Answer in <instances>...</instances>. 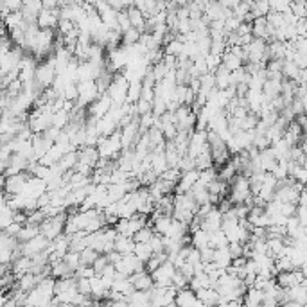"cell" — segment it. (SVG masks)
I'll list each match as a JSON object with an SVG mask.
<instances>
[{
  "label": "cell",
  "mask_w": 307,
  "mask_h": 307,
  "mask_svg": "<svg viewBox=\"0 0 307 307\" xmlns=\"http://www.w3.org/2000/svg\"><path fill=\"white\" fill-rule=\"evenodd\" d=\"M97 153H99L101 158H108L113 160L120 155L122 151V144H120V131L115 130L113 133H110L108 137H99L97 140Z\"/></svg>",
  "instance_id": "cell-1"
},
{
  "label": "cell",
  "mask_w": 307,
  "mask_h": 307,
  "mask_svg": "<svg viewBox=\"0 0 307 307\" xmlns=\"http://www.w3.org/2000/svg\"><path fill=\"white\" fill-rule=\"evenodd\" d=\"M56 65H54V58L52 54L47 56L45 60L42 61L40 65H36V70H34V81L40 88H49L52 85L54 78H56Z\"/></svg>",
  "instance_id": "cell-2"
},
{
  "label": "cell",
  "mask_w": 307,
  "mask_h": 307,
  "mask_svg": "<svg viewBox=\"0 0 307 307\" xmlns=\"http://www.w3.org/2000/svg\"><path fill=\"white\" fill-rule=\"evenodd\" d=\"M65 221H67V212H60V214L50 215V218L43 219V221L38 225V230H40L42 236H45L49 241H52L54 237H58L60 233H63Z\"/></svg>",
  "instance_id": "cell-3"
},
{
  "label": "cell",
  "mask_w": 307,
  "mask_h": 307,
  "mask_svg": "<svg viewBox=\"0 0 307 307\" xmlns=\"http://www.w3.org/2000/svg\"><path fill=\"white\" fill-rule=\"evenodd\" d=\"M250 194H251V191H250V182H248V176L237 173L236 176L230 180L228 200L233 205H237V203H243Z\"/></svg>",
  "instance_id": "cell-4"
},
{
  "label": "cell",
  "mask_w": 307,
  "mask_h": 307,
  "mask_svg": "<svg viewBox=\"0 0 307 307\" xmlns=\"http://www.w3.org/2000/svg\"><path fill=\"white\" fill-rule=\"evenodd\" d=\"M128 85H130V81H128L122 74L113 76L112 83H110L108 90H106V94L110 96V99H112L113 104H124V102H126Z\"/></svg>",
  "instance_id": "cell-5"
},
{
  "label": "cell",
  "mask_w": 307,
  "mask_h": 307,
  "mask_svg": "<svg viewBox=\"0 0 307 307\" xmlns=\"http://www.w3.org/2000/svg\"><path fill=\"white\" fill-rule=\"evenodd\" d=\"M78 99L74 102L79 108H86L90 102H94L99 97V90H97L96 81H78Z\"/></svg>",
  "instance_id": "cell-6"
},
{
  "label": "cell",
  "mask_w": 307,
  "mask_h": 307,
  "mask_svg": "<svg viewBox=\"0 0 307 307\" xmlns=\"http://www.w3.org/2000/svg\"><path fill=\"white\" fill-rule=\"evenodd\" d=\"M113 268L117 269V273H122V275L130 277L133 272H138V269L144 268V262L135 254H122L119 261L113 264Z\"/></svg>",
  "instance_id": "cell-7"
},
{
  "label": "cell",
  "mask_w": 307,
  "mask_h": 307,
  "mask_svg": "<svg viewBox=\"0 0 307 307\" xmlns=\"http://www.w3.org/2000/svg\"><path fill=\"white\" fill-rule=\"evenodd\" d=\"M275 280L280 287H291L305 280V268H293L287 272H279L275 275Z\"/></svg>",
  "instance_id": "cell-8"
},
{
  "label": "cell",
  "mask_w": 307,
  "mask_h": 307,
  "mask_svg": "<svg viewBox=\"0 0 307 307\" xmlns=\"http://www.w3.org/2000/svg\"><path fill=\"white\" fill-rule=\"evenodd\" d=\"M176 272V266L173 262L166 261L158 266L156 269L151 272V279L155 286H171V279H173V273Z\"/></svg>",
  "instance_id": "cell-9"
},
{
  "label": "cell",
  "mask_w": 307,
  "mask_h": 307,
  "mask_svg": "<svg viewBox=\"0 0 307 307\" xmlns=\"http://www.w3.org/2000/svg\"><path fill=\"white\" fill-rule=\"evenodd\" d=\"M58 20H60V7H54V9L42 7V11L36 16V25L40 29H56Z\"/></svg>",
  "instance_id": "cell-10"
},
{
  "label": "cell",
  "mask_w": 307,
  "mask_h": 307,
  "mask_svg": "<svg viewBox=\"0 0 307 307\" xmlns=\"http://www.w3.org/2000/svg\"><path fill=\"white\" fill-rule=\"evenodd\" d=\"M112 104L113 102L110 99L108 94H101L96 101L88 104V115L94 117V119H99V117H102L110 108H112Z\"/></svg>",
  "instance_id": "cell-11"
},
{
  "label": "cell",
  "mask_w": 307,
  "mask_h": 307,
  "mask_svg": "<svg viewBox=\"0 0 307 307\" xmlns=\"http://www.w3.org/2000/svg\"><path fill=\"white\" fill-rule=\"evenodd\" d=\"M198 169H191V171H184L180 173V178H178L176 185H174V192H187L191 191L192 185L198 182Z\"/></svg>",
  "instance_id": "cell-12"
},
{
  "label": "cell",
  "mask_w": 307,
  "mask_h": 307,
  "mask_svg": "<svg viewBox=\"0 0 307 307\" xmlns=\"http://www.w3.org/2000/svg\"><path fill=\"white\" fill-rule=\"evenodd\" d=\"M130 282L133 284L135 290H140V291H146L149 290V287L153 286V279H151V273L148 272V269H138V272H133L130 277Z\"/></svg>",
  "instance_id": "cell-13"
},
{
  "label": "cell",
  "mask_w": 307,
  "mask_h": 307,
  "mask_svg": "<svg viewBox=\"0 0 307 307\" xmlns=\"http://www.w3.org/2000/svg\"><path fill=\"white\" fill-rule=\"evenodd\" d=\"M174 305H184V307H192V305H202V302L198 300L196 293L191 287H184L178 290L174 295Z\"/></svg>",
  "instance_id": "cell-14"
},
{
  "label": "cell",
  "mask_w": 307,
  "mask_h": 307,
  "mask_svg": "<svg viewBox=\"0 0 307 307\" xmlns=\"http://www.w3.org/2000/svg\"><path fill=\"white\" fill-rule=\"evenodd\" d=\"M133 248H135L133 237L117 233L115 241H113V250L119 251V254H133Z\"/></svg>",
  "instance_id": "cell-15"
},
{
  "label": "cell",
  "mask_w": 307,
  "mask_h": 307,
  "mask_svg": "<svg viewBox=\"0 0 307 307\" xmlns=\"http://www.w3.org/2000/svg\"><path fill=\"white\" fill-rule=\"evenodd\" d=\"M126 13H128V18H130L131 27H135V29H138L140 32H144L146 16L142 14V11L135 6H130V7H126Z\"/></svg>",
  "instance_id": "cell-16"
},
{
  "label": "cell",
  "mask_w": 307,
  "mask_h": 307,
  "mask_svg": "<svg viewBox=\"0 0 307 307\" xmlns=\"http://www.w3.org/2000/svg\"><path fill=\"white\" fill-rule=\"evenodd\" d=\"M214 74V81H215V88L218 90H225L228 86V78H230V70L225 67L223 63H219L218 67L212 70Z\"/></svg>",
  "instance_id": "cell-17"
},
{
  "label": "cell",
  "mask_w": 307,
  "mask_h": 307,
  "mask_svg": "<svg viewBox=\"0 0 307 307\" xmlns=\"http://www.w3.org/2000/svg\"><path fill=\"white\" fill-rule=\"evenodd\" d=\"M196 297L202 302V305H214L219 300V293L214 287H202V290L196 291Z\"/></svg>",
  "instance_id": "cell-18"
},
{
  "label": "cell",
  "mask_w": 307,
  "mask_h": 307,
  "mask_svg": "<svg viewBox=\"0 0 307 307\" xmlns=\"http://www.w3.org/2000/svg\"><path fill=\"white\" fill-rule=\"evenodd\" d=\"M167 167H169V166H167V160H166L164 151H151V167H149V169L160 176V174H162Z\"/></svg>",
  "instance_id": "cell-19"
},
{
  "label": "cell",
  "mask_w": 307,
  "mask_h": 307,
  "mask_svg": "<svg viewBox=\"0 0 307 307\" xmlns=\"http://www.w3.org/2000/svg\"><path fill=\"white\" fill-rule=\"evenodd\" d=\"M49 266H50V275H52L54 279H63V277L74 275V272L70 269V266H68L63 259H60V261L52 262V264H49Z\"/></svg>",
  "instance_id": "cell-20"
},
{
  "label": "cell",
  "mask_w": 307,
  "mask_h": 307,
  "mask_svg": "<svg viewBox=\"0 0 307 307\" xmlns=\"http://www.w3.org/2000/svg\"><path fill=\"white\" fill-rule=\"evenodd\" d=\"M243 304H246L250 307L262 305V291L254 286L246 287V291H244V295H243Z\"/></svg>",
  "instance_id": "cell-21"
},
{
  "label": "cell",
  "mask_w": 307,
  "mask_h": 307,
  "mask_svg": "<svg viewBox=\"0 0 307 307\" xmlns=\"http://www.w3.org/2000/svg\"><path fill=\"white\" fill-rule=\"evenodd\" d=\"M189 237H191V246L198 248V250L208 246V232L205 228H202V226L196 228V230H192Z\"/></svg>",
  "instance_id": "cell-22"
},
{
  "label": "cell",
  "mask_w": 307,
  "mask_h": 307,
  "mask_svg": "<svg viewBox=\"0 0 307 307\" xmlns=\"http://www.w3.org/2000/svg\"><path fill=\"white\" fill-rule=\"evenodd\" d=\"M212 261L218 266H221V268H228V266L232 264V255H230L228 251V246L214 248V257H212Z\"/></svg>",
  "instance_id": "cell-23"
},
{
  "label": "cell",
  "mask_w": 307,
  "mask_h": 307,
  "mask_svg": "<svg viewBox=\"0 0 307 307\" xmlns=\"http://www.w3.org/2000/svg\"><path fill=\"white\" fill-rule=\"evenodd\" d=\"M221 63L225 65L228 70H236V68H239V67H243V63L244 61L241 60L237 54H233L230 49H226L225 52L221 54Z\"/></svg>",
  "instance_id": "cell-24"
},
{
  "label": "cell",
  "mask_w": 307,
  "mask_h": 307,
  "mask_svg": "<svg viewBox=\"0 0 307 307\" xmlns=\"http://www.w3.org/2000/svg\"><path fill=\"white\" fill-rule=\"evenodd\" d=\"M126 298H128V305H151L148 291L133 290L130 295H126Z\"/></svg>",
  "instance_id": "cell-25"
},
{
  "label": "cell",
  "mask_w": 307,
  "mask_h": 307,
  "mask_svg": "<svg viewBox=\"0 0 307 307\" xmlns=\"http://www.w3.org/2000/svg\"><path fill=\"white\" fill-rule=\"evenodd\" d=\"M259 162H261V169L266 171V173H269V171L273 169V166L277 164V158L273 156L272 149L266 148V149H261V151H259Z\"/></svg>",
  "instance_id": "cell-26"
},
{
  "label": "cell",
  "mask_w": 307,
  "mask_h": 307,
  "mask_svg": "<svg viewBox=\"0 0 307 307\" xmlns=\"http://www.w3.org/2000/svg\"><path fill=\"white\" fill-rule=\"evenodd\" d=\"M187 192L196 200V203H198V205L208 203V189H207V185H202V184H198V182H196V184L191 187V191H187Z\"/></svg>",
  "instance_id": "cell-27"
},
{
  "label": "cell",
  "mask_w": 307,
  "mask_h": 307,
  "mask_svg": "<svg viewBox=\"0 0 307 307\" xmlns=\"http://www.w3.org/2000/svg\"><path fill=\"white\" fill-rule=\"evenodd\" d=\"M208 246H210V248L228 246V239H226L225 232H223L221 228L214 230V232H208Z\"/></svg>",
  "instance_id": "cell-28"
},
{
  "label": "cell",
  "mask_w": 307,
  "mask_h": 307,
  "mask_svg": "<svg viewBox=\"0 0 307 307\" xmlns=\"http://www.w3.org/2000/svg\"><path fill=\"white\" fill-rule=\"evenodd\" d=\"M212 166H214V162H212V155H210V149L208 148L203 149V151L194 158V167L198 171L207 169V167H212Z\"/></svg>",
  "instance_id": "cell-29"
},
{
  "label": "cell",
  "mask_w": 307,
  "mask_h": 307,
  "mask_svg": "<svg viewBox=\"0 0 307 307\" xmlns=\"http://www.w3.org/2000/svg\"><path fill=\"white\" fill-rule=\"evenodd\" d=\"M36 233H40L38 225H29V223H25V225H22V228H20V232H18L16 239L20 241V243H25V241L32 239Z\"/></svg>",
  "instance_id": "cell-30"
},
{
  "label": "cell",
  "mask_w": 307,
  "mask_h": 307,
  "mask_svg": "<svg viewBox=\"0 0 307 307\" xmlns=\"http://www.w3.org/2000/svg\"><path fill=\"white\" fill-rule=\"evenodd\" d=\"M133 254L137 255L142 262H146L153 255V250H151V246H149V243H135Z\"/></svg>",
  "instance_id": "cell-31"
},
{
  "label": "cell",
  "mask_w": 307,
  "mask_h": 307,
  "mask_svg": "<svg viewBox=\"0 0 307 307\" xmlns=\"http://www.w3.org/2000/svg\"><path fill=\"white\" fill-rule=\"evenodd\" d=\"M269 173H272L277 180H286V178L290 176V173H287V160H277V164L273 166V169L269 171Z\"/></svg>",
  "instance_id": "cell-32"
},
{
  "label": "cell",
  "mask_w": 307,
  "mask_h": 307,
  "mask_svg": "<svg viewBox=\"0 0 307 307\" xmlns=\"http://www.w3.org/2000/svg\"><path fill=\"white\" fill-rule=\"evenodd\" d=\"M138 38H140V31L135 27H130L126 29V31L122 32V36H120V42H122V45H131V43L138 42Z\"/></svg>",
  "instance_id": "cell-33"
},
{
  "label": "cell",
  "mask_w": 307,
  "mask_h": 307,
  "mask_svg": "<svg viewBox=\"0 0 307 307\" xmlns=\"http://www.w3.org/2000/svg\"><path fill=\"white\" fill-rule=\"evenodd\" d=\"M153 228L149 226V223L146 226H142L140 230H137V232L133 233V241L135 243H148L149 239H151V236H153Z\"/></svg>",
  "instance_id": "cell-34"
},
{
  "label": "cell",
  "mask_w": 307,
  "mask_h": 307,
  "mask_svg": "<svg viewBox=\"0 0 307 307\" xmlns=\"http://www.w3.org/2000/svg\"><path fill=\"white\" fill-rule=\"evenodd\" d=\"M97 255H99V251L94 250V248H83L81 251H79V261H81V264H90L92 266V262L97 259Z\"/></svg>",
  "instance_id": "cell-35"
},
{
  "label": "cell",
  "mask_w": 307,
  "mask_h": 307,
  "mask_svg": "<svg viewBox=\"0 0 307 307\" xmlns=\"http://www.w3.org/2000/svg\"><path fill=\"white\" fill-rule=\"evenodd\" d=\"M187 284H189V279L180 272V269L176 268V272L173 273V279H171V286L178 291V290H184V287H187Z\"/></svg>",
  "instance_id": "cell-36"
},
{
  "label": "cell",
  "mask_w": 307,
  "mask_h": 307,
  "mask_svg": "<svg viewBox=\"0 0 307 307\" xmlns=\"http://www.w3.org/2000/svg\"><path fill=\"white\" fill-rule=\"evenodd\" d=\"M148 243H149V246H151L153 254H162V251H164V236H162V233L155 232Z\"/></svg>",
  "instance_id": "cell-37"
},
{
  "label": "cell",
  "mask_w": 307,
  "mask_h": 307,
  "mask_svg": "<svg viewBox=\"0 0 307 307\" xmlns=\"http://www.w3.org/2000/svg\"><path fill=\"white\" fill-rule=\"evenodd\" d=\"M63 261L67 262L68 266H70L72 272H76V269H78V266L81 264V261H79V251H72V250H68L67 254L63 255Z\"/></svg>",
  "instance_id": "cell-38"
},
{
  "label": "cell",
  "mask_w": 307,
  "mask_h": 307,
  "mask_svg": "<svg viewBox=\"0 0 307 307\" xmlns=\"http://www.w3.org/2000/svg\"><path fill=\"white\" fill-rule=\"evenodd\" d=\"M117 25H119V31L120 32H124L126 29L131 27L130 18H128V13H126V7H124V9L117 11Z\"/></svg>",
  "instance_id": "cell-39"
},
{
  "label": "cell",
  "mask_w": 307,
  "mask_h": 307,
  "mask_svg": "<svg viewBox=\"0 0 307 307\" xmlns=\"http://www.w3.org/2000/svg\"><path fill=\"white\" fill-rule=\"evenodd\" d=\"M269 2V7H272L273 11H279V13H284V11L290 9L291 2L293 0H268Z\"/></svg>",
  "instance_id": "cell-40"
},
{
  "label": "cell",
  "mask_w": 307,
  "mask_h": 307,
  "mask_svg": "<svg viewBox=\"0 0 307 307\" xmlns=\"http://www.w3.org/2000/svg\"><path fill=\"white\" fill-rule=\"evenodd\" d=\"M108 264H110V262H108V257H106V254H99V255H97L96 261L92 262V268H94V272H96L97 275H99V273H101L102 269H104Z\"/></svg>",
  "instance_id": "cell-41"
},
{
  "label": "cell",
  "mask_w": 307,
  "mask_h": 307,
  "mask_svg": "<svg viewBox=\"0 0 307 307\" xmlns=\"http://www.w3.org/2000/svg\"><path fill=\"white\" fill-rule=\"evenodd\" d=\"M212 257H214V248L210 246H205L200 250V259H202V262H212Z\"/></svg>",
  "instance_id": "cell-42"
}]
</instances>
